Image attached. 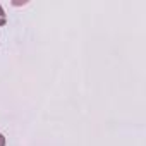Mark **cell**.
Masks as SVG:
<instances>
[{"mask_svg": "<svg viewBox=\"0 0 146 146\" xmlns=\"http://www.w3.org/2000/svg\"><path fill=\"white\" fill-rule=\"evenodd\" d=\"M5 12H4V9H2V5H0V26H4L5 24Z\"/></svg>", "mask_w": 146, "mask_h": 146, "instance_id": "obj_1", "label": "cell"}, {"mask_svg": "<svg viewBox=\"0 0 146 146\" xmlns=\"http://www.w3.org/2000/svg\"><path fill=\"white\" fill-rule=\"evenodd\" d=\"M0 146H5V137L0 134Z\"/></svg>", "mask_w": 146, "mask_h": 146, "instance_id": "obj_2", "label": "cell"}]
</instances>
